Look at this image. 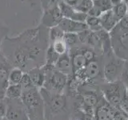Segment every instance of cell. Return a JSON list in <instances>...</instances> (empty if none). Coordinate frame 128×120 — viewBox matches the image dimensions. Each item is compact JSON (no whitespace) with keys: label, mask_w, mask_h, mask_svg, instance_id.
<instances>
[{"label":"cell","mask_w":128,"mask_h":120,"mask_svg":"<svg viewBox=\"0 0 128 120\" xmlns=\"http://www.w3.org/2000/svg\"><path fill=\"white\" fill-rule=\"evenodd\" d=\"M49 29L42 25L28 29L15 37L6 36L0 51L14 67L27 72L46 63V51L49 46Z\"/></svg>","instance_id":"cell-1"},{"label":"cell","mask_w":128,"mask_h":120,"mask_svg":"<svg viewBox=\"0 0 128 120\" xmlns=\"http://www.w3.org/2000/svg\"><path fill=\"white\" fill-rule=\"evenodd\" d=\"M44 102V119L54 120L68 110L66 96L63 93H51L42 87L39 90Z\"/></svg>","instance_id":"cell-2"},{"label":"cell","mask_w":128,"mask_h":120,"mask_svg":"<svg viewBox=\"0 0 128 120\" xmlns=\"http://www.w3.org/2000/svg\"><path fill=\"white\" fill-rule=\"evenodd\" d=\"M20 98L26 107L30 120H45L44 102L38 88L23 90Z\"/></svg>","instance_id":"cell-3"},{"label":"cell","mask_w":128,"mask_h":120,"mask_svg":"<svg viewBox=\"0 0 128 120\" xmlns=\"http://www.w3.org/2000/svg\"><path fill=\"white\" fill-rule=\"evenodd\" d=\"M42 66L46 72V81L43 87L51 93H63L69 77L55 69L54 66L45 64Z\"/></svg>","instance_id":"cell-4"},{"label":"cell","mask_w":128,"mask_h":120,"mask_svg":"<svg viewBox=\"0 0 128 120\" xmlns=\"http://www.w3.org/2000/svg\"><path fill=\"white\" fill-rule=\"evenodd\" d=\"M112 51L122 60L128 61V30L116 26L110 32Z\"/></svg>","instance_id":"cell-5"},{"label":"cell","mask_w":128,"mask_h":120,"mask_svg":"<svg viewBox=\"0 0 128 120\" xmlns=\"http://www.w3.org/2000/svg\"><path fill=\"white\" fill-rule=\"evenodd\" d=\"M104 98L111 106L117 108L120 110V104L122 99L127 94L126 88L122 82L115 81L113 82H108V85L105 86L102 89Z\"/></svg>","instance_id":"cell-6"},{"label":"cell","mask_w":128,"mask_h":120,"mask_svg":"<svg viewBox=\"0 0 128 120\" xmlns=\"http://www.w3.org/2000/svg\"><path fill=\"white\" fill-rule=\"evenodd\" d=\"M122 113L124 112L111 106L106 99H104L103 102L99 101L96 106L94 118L95 120H122L124 116Z\"/></svg>","instance_id":"cell-7"},{"label":"cell","mask_w":128,"mask_h":120,"mask_svg":"<svg viewBox=\"0 0 128 120\" xmlns=\"http://www.w3.org/2000/svg\"><path fill=\"white\" fill-rule=\"evenodd\" d=\"M6 118L8 120H30L26 109L21 98H6Z\"/></svg>","instance_id":"cell-8"},{"label":"cell","mask_w":128,"mask_h":120,"mask_svg":"<svg viewBox=\"0 0 128 120\" xmlns=\"http://www.w3.org/2000/svg\"><path fill=\"white\" fill-rule=\"evenodd\" d=\"M62 18L63 17L58 6H55L43 10V14L42 16L41 22H40V25L50 29L51 27L57 26Z\"/></svg>","instance_id":"cell-9"},{"label":"cell","mask_w":128,"mask_h":120,"mask_svg":"<svg viewBox=\"0 0 128 120\" xmlns=\"http://www.w3.org/2000/svg\"><path fill=\"white\" fill-rule=\"evenodd\" d=\"M99 102L98 96L94 90H86L82 94L81 106L79 109L87 114L94 115L95 108Z\"/></svg>","instance_id":"cell-10"},{"label":"cell","mask_w":128,"mask_h":120,"mask_svg":"<svg viewBox=\"0 0 128 120\" xmlns=\"http://www.w3.org/2000/svg\"><path fill=\"white\" fill-rule=\"evenodd\" d=\"M13 65L0 51V96H4L8 83V76L13 68Z\"/></svg>","instance_id":"cell-11"},{"label":"cell","mask_w":128,"mask_h":120,"mask_svg":"<svg viewBox=\"0 0 128 120\" xmlns=\"http://www.w3.org/2000/svg\"><path fill=\"white\" fill-rule=\"evenodd\" d=\"M100 71H101V70H100L99 64L94 59L93 61L87 62L86 66L82 70L74 74H77L80 78L83 80L84 82H87L93 81L97 77H98V75L100 74Z\"/></svg>","instance_id":"cell-12"},{"label":"cell","mask_w":128,"mask_h":120,"mask_svg":"<svg viewBox=\"0 0 128 120\" xmlns=\"http://www.w3.org/2000/svg\"><path fill=\"white\" fill-rule=\"evenodd\" d=\"M71 60L72 70L73 74H77L78 72L82 70L87 64V61L82 53V48H78V46H75L70 48L68 50Z\"/></svg>","instance_id":"cell-13"},{"label":"cell","mask_w":128,"mask_h":120,"mask_svg":"<svg viewBox=\"0 0 128 120\" xmlns=\"http://www.w3.org/2000/svg\"><path fill=\"white\" fill-rule=\"evenodd\" d=\"M122 74L121 62L112 60L107 62L103 68V77L108 82L118 81L119 76Z\"/></svg>","instance_id":"cell-14"},{"label":"cell","mask_w":128,"mask_h":120,"mask_svg":"<svg viewBox=\"0 0 128 120\" xmlns=\"http://www.w3.org/2000/svg\"><path fill=\"white\" fill-rule=\"evenodd\" d=\"M58 26L64 33L78 34L79 32L88 29L86 22L74 21L73 19L66 18H63Z\"/></svg>","instance_id":"cell-15"},{"label":"cell","mask_w":128,"mask_h":120,"mask_svg":"<svg viewBox=\"0 0 128 120\" xmlns=\"http://www.w3.org/2000/svg\"><path fill=\"white\" fill-rule=\"evenodd\" d=\"M99 20L102 29L109 32V33L117 26V24L119 22L118 18L116 17L112 9L102 13L101 15L99 16Z\"/></svg>","instance_id":"cell-16"},{"label":"cell","mask_w":128,"mask_h":120,"mask_svg":"<svg viewBox=\"0 0 128 120\" xmlns=\"http://www.w3.org/2000/svg\"><path fill=\"white\" fill-rule=\"evenodd\" d=\"M54 68L60 72H62V73L65 74L68 77L73 74V70H72L71 60L69 52L59 56L54 64Z\"/></svg>","instance_id":"cell-17"},{"label":"cell","mask_w":128,"mask_h":120,"mask_svg":"<svg viewBox=\"0 0 128 120\" xmlns=\"http://www.w3.org/2000/svg\"><path fill=\"white\" fill-rule=\"evenodd\" d=\"M26 73L29 74L32 82L36 88L40 90L44 86L46 81V72L43 66L33 68V69L27 71Z\"/></svg>","instance_id":"cell-18"},{"label":"cell","mask_w":128,"mask_h":120,"mask_svg":"<svg viewBox=\"0 0 128 120\" xmlns=\"http://www.w3.org/2000/svg\"><path fill=\"white\" fill-rule=\"evenodd\" d=\"M22 90L20 84H9L6 87L4 97L9 99H18L22 96Z\"/></svg>","instance_id":"cell-19"},{"label":"cell","mask_w":128,"mask_h":120,"mask_svg":"<svg viewBox=\"0 0 128 120\" xmlns=\"http://www.w3.org/2000/svg\"><path fill=\"white\" fill-rule=\"evenodd\" d=\"M24 72L18 67H13L8 76V83L9 84H19L22 78Z\"/></svg>","instance_id":"cell-20"},{"label":"cell","mask_w":128,"mask_h":120,"mask_svg":"<svg viewBox=\"0 0 128 120\" xmlns=\"http://www.w3.org/2000/svg\"><path fill=\"white\" fill-rule=\"evenodd\" d=\"M112 10L115 14L116 17L118 18V20H120L128 14V4L124 0H122L117 5H114Z\"/></svg>","instance_id":"cell-21"},{"label":"cell","mask_w":128,"mask_h":120,"mask_svg":"<svg viewBox=\"0 0 128 120\" xmlns=\"http://www.w3.org/2000/svg\"><path fill=\"white\" fill-rule=\"evenodd\" d=\"M51 47L53 48L54 50L57 53L58 55H62L65 53H67L69 49H68V46H66V42H64L63 38H60L57 39L55 41L52 42L49 44Z\"/></svg>","instance_id":"cell-22"},{"label":"cell","mask_w":128,"mask_h":120,"mask_svg":"<svg viewBox=\"0 0 128 120\" xmlns=\"http://www.w3.org/2000/svg\"><path fill=\"white\" fill-rule=\"evenodd\" d=\"M86 24L88 29L94 32H97L102 29L101 22H100L99 20V17H94V16L88 15L86 20Z\"/></svg>","instance_id":"cell-23"},{"label":"cell","mask_w":128,"mask_h":120,"mask_svg":"<svg viewBox=\"0 0 128 120\" xmlns=\"http://www.w3.org/2000/svg\"><path fill=\"white\" fill-rule=\"evenodd\" d=\"M63 40L68 46V49L78 46V44H80L78 41V34L75 33H64Z\"/></svg>","instance_id":"cell-24"},{"label":"cell","mask_w":128,"mask_h":120,"mask_svg":"<svg viewBox=\"0 0 128 120\" xmlns=\"http://www.w3.org/2000/svg\"><path fill=\"white\" fill-rule=\"evenodd\" d=\"M58 6L59 8L60 11H61L62 17L66 18H71L76 10L74 6L68 5V4L65 3L62 1L58 3Z\"/></svg>","instance_id":"cell-25"},{"label":"cell","mask_w":128,"mask_h":120,"mask_svg":"<svg viewBox=\"0 0 128 120\" xmlns=\"http://www.w3.org/2000/svg\"><path fill=\"white\" fill-rule=\"evenodd\" d=\"M93 2L94 7L96 8L101 14L113 8L110 0H93Z\"/></svg>","instance_id":"cell-26"},{"label":"cell","mask_w":128,"mask_h":120,"mask_svg":"<svg viewBox=\"0 0 128 120\" xmlns=\"http://www.w3.org/2000/svg\"><path fill=\"white\" fill-rule=\"evenodd\" d=\"M94 6L93 0H79L77 5L74 6V9L78 11L86 13L88 14L89 11Z\"/></svg>","instance_id":"cell-27"},{"label":"cell","mask_w":128,"mask_h":120,"mask_svg":"<svg viewBox=\"0 0 128 120\" xmlns=\"http://www.w3.org/2000/svg\"><path fill=\"white\" fill-rule=\"evenodd\" d=\"M60 55H58L56 52L54 50L53 48L51 47V46L49 45L47 50L46 51V65H52L54 66V64L56 61L58 60V57Z\"/></svg>","instance_id":"cell-28"},{"label":"cell","mask_w":128,"mask_h":120,"mask_svg":"<svg viewBox=\"0 0 128 120\" xmlns=\"http://www.w3.org/2000/svg\"><path fill=\"white\" fill-rule=\"evenodd\" d=\"M64 32L60 29L58 26L51 27L49 29V42L50 43L57 39L63 38Z\"/></svg>","instance_id":"cell-29"},{"label":"cell","mask_w":128,"mask_h":120,"mask_svg":"<svg viewBox=\"0 0 128 120\" xmlns=\"http://www.w3.org/2000/svg\"><path fill=\"white\" fill-rule=\"evenodd\" d=\"M19 84H20V86H21V87H22V91L30 90V89H32V88L35 87L34 86L33 82H32V81H31L29 74H28L26 72L24 73V74L22 76V78L21 82H20Z\"/></svg>","instance_id":"cell-30"},{"label":"cell","mask_w":128,"mask_h":120,"mask_svg":"<svg viewBox=\"0 0 128 120\" xmlns=\"http://www.w3.org/2000/svg\"><path fill=\"white\" fill-rule=\"evenodd\" d=\"M74 118L77 120H95L94 115L87 114L80 109H78L77 111L75 112Z\"/></svg>","instance_id":"cell-31"},{"label":"cell","mask_w":128,"mask_h":120,"mask_svg":"<svg viewBox=\"0 0 128 120\" xmlns=\"http://www.w3.org/2000/svg\"><path fill=\"white\" fill-rule=\"evenodd\" d=\"M8 33H9V27L2 20H0V47L2 46L3 40L8 36Z\"/></svg>","instance_id":"cell-32"},{"label":"cell","mask_w":128,"mask_h":120,"mask_svg":"<svg viewBox=\"0 0 128 120\" xmlns=\"http://www.w3.org/2000/svg\"><path fill=\"white\" fill-rule=\"evenodd\" d=\"M82 53L84 56H85L87 62L93 61V60L95 59L96 54L92 49H89V48H82Z\"/></svg>","instance_id":"cell-33"},{"label":"cell","mask_w":128,"mask_h":120,"mask_svg":"<svg viewBox=\"0 0 128 120\" xmlns=\"http://www.w3.org/2000/svg\"><path fill=\"white\" fill-rule=\"evenodd\" d=\"M87 16H88V14L86 13H82V12L75 10L74 14H73V16H72V18L70 19H73L74 21H78V22H86Z\"/></svg>","instance_id":"cell-34"},{"label":"cell","mask_w":128,"mask_h":120,"mask_svg":"<svg viewBox=\"0 0 128 120\" xmlns=\"http://www.w3.org/2000/svg\"><path fill=\"white\" fill-rule=\"evenodd\" d=\"M6 98L4 96H0V119L6 117Z\"/></svg>","instance_id":"cell-35"},{"label":"cell","mask_w":128,"mask_h":120,"mask_svg":"<svg viewBox=\"0 0 128 120\" xmlns=\"http://www.w3.org/2000/svg\"><path fill=\"white\" fill-rule=\"evenodd\" d=\"M118 26L122 28V29L128 30V14L126 15L125 17H123L122 19L119 20Z\"/></svg>","instance_id":"cell-36"},{"label":"cell","mask_w":128,"mask_h":120,"mask_svg":"<svg viewBox=\"0 0 128 120\" xmlns=\"http://www.w3.org/2000/svg\"><path fill=\"white\" fill-rule=\"evenodd\" d=\"M62 2H64L65 3L68 4V5H70L71 6H75L77 5V3L78 2L79 0H62Z\"/></svg>","instance_id":"cell-37"},{"label":"cell","mask_w":128,"mask_h":120,"mask_svg":"<svg viewBox=\"0 0 128 120\" xmlns=\"http://www.w3.org/2000/svg\"><path fill=\"white\" fill-rule=\"evenodd\" d=\"M125 76H126V79L128 82V65L126 66V71H125Z\"/></svg>","instance_id":"cell-38"},{"label":"cell","mask_w":128,"mask_h":120,"mask_svg":"<svg viewBox=\"0 0 128 120\" xmlns=\"http://www.w3.org/2000/svg\"><path fill=\"white\" fill-rule=\"evenodd\" d=\"M0 120H8L6 117H4V118H1V119H0Z\"/></svg>","instance_id":"cell-39"},{"label":"cell","mask_w":128,"mask_h":120,"mask_svg":"<svg viewBox=\"0 0 128 120\" xmlns=\"http://www.w3.org/2000/svg\"><path fill=\"white\" fill-rule=\"evenodd\" d=\"M71 120H77V119H75V118H74V119H71Z\"/></svg>","instance_id":"cell-40"}]
</instances>
